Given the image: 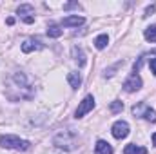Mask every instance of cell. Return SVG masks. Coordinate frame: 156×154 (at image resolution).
<instances>
[{
    "instance_id": "obj_1",
    "label": "cell",
    "mask_w": 156,
    "mask_h": 154,
    "mask_svg": "<svg viewBox=\"0 0 156 154\" xmlns=\"http://www.w3.org/2000/svg\"><path fill=\"white\" fill-rule=\"evenodd\" d=\"M0 147L11 149V151H18V152H26V151L31 149V143L27 140H20L15 134H2L0 136Z\"/></svg>"
},
{
    "instance_id": "obj_2",
    "label": "cell",
    "mask_w": 156,
    "mask_h": 154,
    "mask_svg": "<svg viewBox=\"0 0 156 154\" xmlns=\"http://www.w3.org/2000/svg\"><path fill=\"white\" fill-rule=\"evenodd\" d=\"M55 145L58 149H66V151H73L76 147V136L69 131H64L60 134L55 136Z\"/></svg>"
},
{
    "instance_id": "obj_3",
    "label": "cell",
    "mask_w": 156,
    "mask_h": 154,
    "mask_svg": "<svg viewBox=\"0 0 156 154\" xmlns=\"http://www.w3.org/2000/svg\"><path fill=\"white\" fill-rule=\"evenodd\" d=\"M133 114L140 116V118H144V120H147V121H151V123H156V111L151 109L145 102H140L138 105H134V107H133Z\"/></svg>"
},
{
    "instance_id": "obj_4",
    "label": "cell",
    "mask_w": 156,
    "mask_h": 154,
    "mask_svg": "<svg viewBox=\"0 0 156 154\" xmlns=\"http://www.w3.org/2000/svg\"><path fill=\"white\" fill-rule=\"evenodd\" d=\"M140 87H142V78H140L138 73L133 71L131 76L123 82V91L125 93H134V91H140Z\"/></svg>"
},
{
    "instance_id": "obj_5",
    "label": "cell",
    "mask_w": 156,
    "mask_h": 154,
    "mask_svg": "<svg viewBox=\"0 0 156 154\" xmlns=\"http://www.w3.org/2000/svg\"><path fill=\"white\" fill-rule=\"evenodd\" d=\"M111 132H113V136H115L116 140H123V138H127V134H129V123L123 121V120H118V121L113 123Z\"/></svg>"
},
{
    "instance_id": "obj_6",
    "label": "cell",
    "mask_w": 156,
    "mask_h": 154,
    "mask_svg": "<svg viewBox=\"0 0 156 154\" xmlns=\"http://www.w3.org/2000/svg\"><path fill=\"white\" fill-rule=\"evenodd\" d=\"M93 107H94V98L89 94V96H85V98L80 102L78 109L75 111V118H83L89 111H93Z\"/></svg>"
},
{
    "instance_id": "obj_7",
    "label": "cell",
    "mask_w": 156,
    "mask_h": 154,
    "mask_svg": "<svg viewBox=\"0 0 156 154\" xmlns=\"http://www.w3.org/2000/svg\"><path fill=\"white\" fill-rule=\"evenodd\" d=\"M16 13L20 15V18L26 22V24H33L35 22V9H33V5L31 4H22L18 9H16Z\"/></svg>"
},
{
    "instance_id": "obj_8",
    "label": "cell",
    "mask_w": 156,
    "mask_h": 154,
    "mask_svg": "<svg viewBox=\"0 0 156 154\" xmlns=\"http://www.w3.org/2000/svg\"><path fill=\"white\" fill-rule=\"evenodd\" d=\"M83 22H85L83 16L73 15V16H66V18L62 20V26H64V27H78V26H82Z\"/></svg>"
},
{
    "instance_id": "obj_9",
    "label": "cell",
    "mask_w": 156,
    "mask_h": 154,
    "mask_svg": "<svg viewBox=\"0 0 156 154\" xmlns=\"http://www.w3.org/2000/svg\"><path fill=\"white\" fill-rule=\"evenodd\" d=\"M40 49H44V45L38 40H26L22 44V51L24 53H33V51H40Z\"/></svg>"
},
{
    "instance_id": "obj_10",
    "label": "cell",
    "mask_w": 156,
    "mask_h": 154,
    "mask_svg": "<svg viewBox=\"0 0 156 154\" xmlns=\"http://www.w3.org/2000/svg\"><path fill=\"white\" fill-rule=\"evenodd\" d=\"M94 154H113V147L104 142V140H98L96 145H94Z\"/></svg>"
},
{
    "instance_id": "obj_11",
    "label": "cell",
    "mask_w": 156,
    "mask_h": 154,
    "mask_svg": "<svg viewBox=\"0 0 156 154\" xmlns=\"http://www.w3.org/2000/svg\"><path fill=\"white\" fill-rule=\"evenodd\" d=\"M123 154H147V149L142 145H136V143H129V145H125Z\"/></svg>"
},
{
    "instance_id": "obj_12",
    "label": "cell",
    "mask_w": 156,
    "mask_h": 154,
    "mask_svg": "<svg viewBox=\"0 0 156 154\" xmlns=\"http://www.w3.org/2000/svg\"><path fill=\"white\" fill-rule=\"evenodd\" d=\"M67 82L71 83L73 89H78V87L82 85V76H80V73H76V71L69 73V75H67Z\"/></svg>"
},
{
    "instance_id": "obj_13",
    "label": "cell",
    "mask_w": 156,
    "mask_h": 154,
    "mask_svg": "<svg viewBox=\"0 0 156 154\" xmlns=\"http://www.w3.org/2000/svg\"><path fill=\"white\" fill-rule=\"evenodd\" d=\"M73 58L78 62V65H80V67H83V65H85V54H83L82 47H73Z\"/></svg>"
},
{
    "instance_id": "obj_14",
    "label": "cell",
    "mask_w": 156,
    "mask_h": 154,
    "mask_svg": "<svg viewBox=\"0 0 156 154\" xmlns=\"http://www.w3.org/2000/svg\"><path fill=\"white\" fill-rule=\"evenodd\" d=\"M107 44H109V37H107V35H98V37L94 38V47H96V49H105Z\"/></svg>"
},
{
    "instance_id": "obj_15",
    "label": "cell",
    "mask_w": 156,
    "mask_h": 154,
    "mask_svg": "<svg viewBox=\"0 0 156 154\" xmlns=\"http://www.w3.org/2000/svg\"><path fill=\"white\" fill-rule=\"evenodd\" d=\"M62 33H64V29L60 26H49L47 27V37H51V38H58V37H62Z\"/></svg>"
},
{
    "instance_id": "obj_16",
    "label": "cell",
    "mask_w": 156,
    "mask_h": 154,
    "mask_svg": "<svg viewBox=\"0 0 156 154\" xmlns=\"http://www.w3.org/2000/svg\"><path fill=\"white\" fill-rule=\"evenodd\" d=\"M144 37L147 42H156V24L154 26H149L145 31H144Z\"/></svg>"
},
{
    "instance_id": "obj_17",
    "label": "cell",
    "mask_w": 156,
    "mask_h": 154,
    "mask_svg": "<svg viewBox=\"0 0 156 154\" xmlns=\"http://www.w3.org/2000/svg\"><path fill=\"white\" fill-rule=\"evenodd\" d=\"M122 109H123V103H122V102L115 100V102L111 103V113H115V114H116V113H120Z\"/></svg>"
},
{
    "instance_id": "obj_18",
    "label": "cell",
    "mask_w": 156,
    "mask_h": 154,
    "mask_svg": "<svg viewBox=\"0 0 156 154\" xmlns=\"http://www.w3.org/2000/svg\"><path fill=\"white\" fill-rule=\"evenodd\" d=\"M64 9H66V11H69V9H82V7H80V4H78V2H69V4H66V5H64Z\"/></svg>"
},
{
    "instance_id": "obj_19",
    "label": "cell",
    "mask_w": 156,
    "mask_h": 154,
    "mask_svg": "<svg viewBox=\"0 0 156 154\" xmlns=\"http://www.w3.org/2000/svg\"><path fill=\"white\" fill-rule=\"evenodd\" d=\"M149 67H151V73L156 76V58H151V62H149Z\"/></svg>"
},
{
    "instance_id": "obj_20",
    "label": "cell",
    "mask_w": 156,
    "mask_h": 154,
    "mask_svg": "<svg viewBox=\"0 0 156 154\" xmlns=\"http://www.w3.org/2000/svg\"><path fill=\"white\" fill-rule=\"evenodd\" d=\"M153 13H154V5L147 7V9H145V15H144V16H149V15H153Z\"/></svg>"
},
{
    "instance_id": "obj_21",
    "label": "cell",
    "mask_w": 156,
    "mask_h": 154,
    "mask_svg": "<svg viewBox=\"0 0 156 154\" xmlns=\"http://www.w3.org/2000/svg\"><path fill=\"white\" fill-rule=\"evenodd\" d=\"M153 143H154V145H156V132H154V134H153Z\"/></svg>"
}]
</instances>
